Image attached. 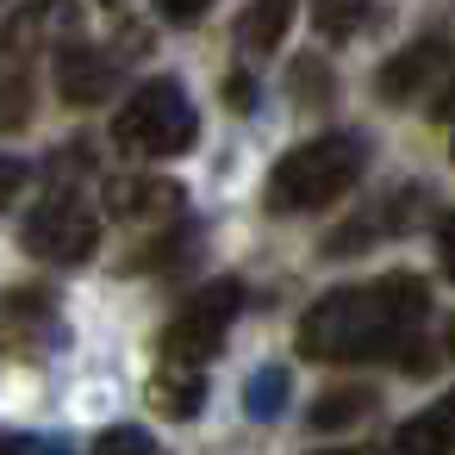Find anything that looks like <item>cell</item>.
<instances>
[{
	"mask_svg": "<svg viewBox=\"0 0 455 455\" xmlns=\"http://www.w3.org/2000/svg\"><path fill=\"white\" fill-rule=\"evenodd\" d=\"M430 318L424 275H380L368 287H337L299 318V349L312 362H405L418 324Z\"/></svg>",
	"mask_w": 455,
	"mask_h": 455,
	"instance_id": "cell-1",
	"label": "cell"
},
{
	"mask_svg": "<svg viewBox=\"0 0 455 455\" xmlns=\"http://www.w3.org/2000/svg\"><path fill=\"white\" fill-rule=\"evenodd\" d=\"M368 169V138L355 132H324L299 150H287L268 175V206L275 212H318L331 200H343Z\"/></svg>",
	"mask_w": 455,
	"mask_h": 455,
	"instance_id": "cell-2",
	"label": "cell"
},
{
	"mask_svg": "<svg viewBox=\"0 0 455 455\" xmlns=\"http://www.w3.org/2000/svg\"><path fill=\"white\" fill-rule=\"evenodd\" d=\"M194 138H200V119L181 82H144L113 119V150L125 156H181L194 150Z\"/></svg>",
	"mask_w": 455,
	"mask_h": 455,
	"instance_id": "cell-3",
	"label": "cell"
},
{
	"mask_svg": "<svg viewBox=\"0 0 455 455\" xmlns=\"http://www.w3.org/2000/svg\"><path fill=\"white\" fill-rule=\"evenodd\" d=\"M237 312H243V281H212V287H200V293L169 318V331H163V362L200 374V362L219 355V343H225V331H231Z\"/></svg>",
	"mask_w": 455,
	"mask_h": 455,
	"instance_id": "cell-4",
	"label": "cell"
},
{
	"mask_svg": "<svg viewBox=\"0 0 455 455\" xmlns=\"http://www.w3.org/2000/svg\"><path fill=\"white\" fill-rule=\"evenodd\" d=\"M20 237H26V250L38 256V262H88L94 256V243H100V219H94V206L82 200V194H51V200H38L32 212H26V225H20Z\"/></svg>",
	"mask_w": 455,
	"mask_h": 455,
	"instance_id": "cell-5",
	"label": "cell"
},
{
	"mask_svg": "<svg viewBox=\"0 0 455 455\" xmlns=\"http://www.w3.org/2000/svg\"><path fill=\"white\" fill-rule=\"evenodd\" d=\"M113 88H119V57H107L100 44H82V38L57 44V94L69 107H100Z\"/></svg>",
	"mask_w": 455,
	"mask_h": 455,
	"instance_id": "cell-6",
	"label": "cell"
},
{
	"mask_svg": "<svg viewBox=\"0 0 455 455\" xmlns=\"http://www.w3.org/2000/svg\"><path fill=\"white\" fill-rule=\"evenodd\" d=\"M449 69V44L443 38H424V44H411V51H399L387 69H380V100H411V94H424L436 76Z\"/></svg>",
	"mask_w": 455,
	"mask_h": 455,
	"instance_id": "cell-7",
	"label": "cell"
},
{
	"mask_svg": "<svg viewBox=\"0 0 455 455\" xmlns=\"http://www.w3.org/2000/svg\"><path fill=\"white\" fill-rule=\"evenodd\" d=\"M449 424H455L449 399H436L430 411L405 418L399 424V455H449Z\"/></svg>",
	"mask_w": 455,
	"mask_h": 455,
	"instance_id": "cell-8",
	"label": "cell"
},
{
	"mask_svg": "<svg viewBox=\"0 0 455 455\" xmlns=\"http://www.w3.org/2000/svg\"><path fill=\"white\" fill-rule=\"evenodd\" d=\"M175 200H181L175 181H125V188L113 194V212H119V219H169Z\"/></svg>",
	"mask_w": 455,
	"mask_h": 455,
	"instance_id": "cell-9",
	"label": "cell"
},
{
	"mask_svg": "<svg viewBox=\"0 0 455 455\" xmlns=\"http://www.w3.org/2000/svg\"><path fill=\"white\" fill-rule=\"evenodd\" d=\"M150 405H156L163 418H194V411H200V374H194V368H163V374L150 380Z\"/></svg>",
	"mask_w": 455,
	"mask_h": 455,
	"instance_id": "cell-10",
	"label": "cell"
},
{
	"mask_svg": "<svg viewBox=\"0 0 455 455\" xmlns=\"http://www.w3.org/2000/svg\"><path fill=\"white\" fill-rule=\"evenodd\" d=\"M287 26H293V7H281V0H268V7H243V13H237V38H243L250 51H275Z\"/></svg>",
	"mask_w": 455,
	"mask_h": 455,
	"instance_id": "cell-11",
	"label": "cell"
},
{
	"mask_svg": "<svg viewBox=\"0 0 455 455\" xmlns=\"http://www.w3.org/2000/svg\"><path fill=\"white\" fill-rule=\"evenodd\" d=\"M287 368H256L250 374V387H243V411L256 418V424H268V418H281L287 411Z\"/></svg>",
	"mask_w": 455,
	"mask_h": 455,
	"instance_id": "cell-12",
	"label": "cell"
},
{
	"mask_svg": "<svg viewBox=\"0 0 455 455\" xmlns=\"http://www.w3.org/2000/svg\"><path fill=\"white\" fill-rule=\"evenodd\" d=\"M368 411H374V393H362V387H337L331 399L312 405V430H343V424H362Z\"/></svg>",
	"mask_w": 455,
	"mask_h": 455,
	"instance_id": "cell-13",
	"label": "cell"
},
{
	"mask_svg": "<svg viewBox=\"0 0 455 455\" xmlns=\"http://www.w3.org/2000/svg\"><path fill=\"white\" fill-rule=\"evenodd\" d=\"M44 26V13L38 7H26L20 20H7V26H0V76H26V51H32V32Z\"/></svg>",
	"mask_w": 455,
	"mask_h": 455,
	"instance_id": "cell-14",
	"label": "cell"
},
{
	"mask_svg": "<svg viewBox=\"0 0 455 455\" xmlns=\"http://www.w3.org/2000/svg\"><path fill=\"white\" fill-rule=\"evenodd\" d=\"M94 455H169V449L150 430H138V424H113V430L94 436Z\"/></svg>",
	"mask_w": 455,
	"mask_h": 455,
	"instance_id": "cell-15",
	"label": "cell"
},
{
	"mask_svg": "<svg viewBox=\"0 0 455 455\" xmlns=\"http://www.w3.org/2000/svg\"><path fill=\"white\" fill-rule=\"evenodd\" d=\"M362 26H374V7H318V32H331V38H349Z\"/></svg>",
	"mask_w": 455,
	"mask_h": 455,
	"instance_id": "cell-16",
	"label": "cell"
},
{
	"mask_svg": "<svg viewBox=\"0 0 455 455\" xmlns=\"http://www.w3.org/2000/svg\"><path fill=\"white\" fill-rule=\"evenodd\" d=\"M293 88H299V100H324V88H331V76H324L318 63H299V69H293Z\"/></svg>",
	"mask_w": 455,
	"mask_h": 455,
	"instance_id": "cell-17",
	"label": "cell"
},
{
	"mask_svg": "<svg viewBox=\"0 0 455 455\" xmlns=\"http://www.w3.org/2000/svg\"><path fill=\"white\" fill-rule=\"evenodd\" d=\"M20 181H26V169L13 163V156H0V212L13 206V194H20Z\"/></svg>",
	"mask_w": 455,
	"mask_h": 455,
	"instance_id": "cell-18",
	"label": "cell"
},
{
	"mask_svg": "<svg viewBox=\"0 0 455 455\" xmlns=\"http://www.w3.org/2000/svg\"><path fill=\"white\" fill-rule=\"evenodd\" d=\"M225 94H231V107H237V113H250V107H256V82H250V76H231V82H225Z\"/></svg>",
	"mask_w": 455,
	"mask_h": 455,
	"instance_id": "cell-19",
	"label": "cell"
},
{
	"mask_svg": "<svg viewBox=\"0 0 455 455\" xmlns=\"http://www.w3.org/2000/svg\"><path fill=\"white\" fill-rule=\"evenodd\" d=\"M0 455H32V436H0Z\"/></svg>",
	"mask_w": 455,
	"mask_h": 455,
	"instance_id": "cell-20",
	"label": "cell"
},
{
	"mask_svg": "<svg viewBox=\"0 0 455 455\" xmlns=\"http://www.w3.org/2000/svg\"><path fill=\"white\" fill-rule=\"evenodd\" d=\"M318 455H374V449H318Z\"/></svg>",
	"mask_w": 455,
	"mask_h": 455,
	"instance_id": "cell-21",
	"label": "cell"
},
{
	"mask_svg": "<svg viewBox=\"0 0 455 455\" xmlns=\"http://www.w3.org/2000/svg\"><path fill=\"white\" fill-rule=\"evenodd\" d=\"M44 455H63V449H44Z\"/></svg>",
	"mask_w": 455,
	"mask_h": 455,
	"instance_id": "cell-22",
	"label": "cell"
}]
</instances>
